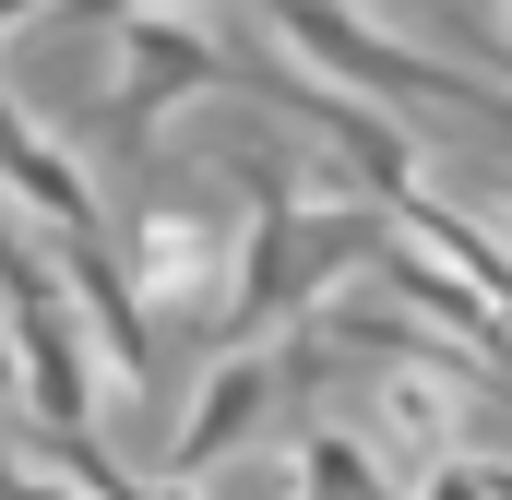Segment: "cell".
<instances>
[{
	"label": "cell",
	"mask_w": 512,
	"mask_h": 500,
	"mask_svg": "<svg viewBox=\"0 0 512 500\" xmlns=\"http://www.w3.org/2000/svg\"><path fill=\"white\" fill-rule=\"evenodd\" d=\"M227 167H239V191H251V227L227 250V298H215V346H262L274 322H298L310 298H334L370 250H382L393 203H310V179H298V155H274V143H227Z\"/></svg>",
	"instance_id": "1"
},
{
	"label": "cell",
	"mask_w": 512,
	"mask_h": 500,
	"mask_svg": "<svg viewBox=\"0 0 512 500\" xmlns=\"http://www.w3.org/2000/svg\"><path fill=\"white\" fill-rule=\"evenodd\" d=\"M0 334H12V393L36 405V441L96 429V358H84V298L60 286V262L36 227L0 215Z\"/></svg>",
	"instance_id": "2"
},
{
	"label": "cell",
	"mask_w": 512,
	"mask_h": 500,
	"mask_svg": "<svg viewBox=\"0 0 512 500\" xmlns=\"http://www.w3.org/2000/svg\"><path fill=\"white\" fill-rule=\"evenodd\" d=\"M227 84H239V36H215V24H191V12L131 0V12H120V60H108V167H143L167 108L227 96Z\"/></svg>",
	"instance_id": "3"
},
{
	"label": "cell",
	"mask_w": 512,
	"mask_h": 500,
	"mask_svg": "<svg viewBox=\"0 0 512 500\" xmlns=\"http://www.w3.org/2000/svg\"><path fill=\"white\" fill-rule=\"evenodd\" d=\"M274 12V36L298 48V60H322L346 96H429V108H465L477 84L453 72V60H417V48H393L370 12H346V0H262Z\"/></svg>",
	"instance_id": "4"
},
{
	"label": "cell",
	"mask_w": 512,
	"mask_h": 500,
	"mask_svg": "<svg viewBox=\"0 0 512 500\" xmlns=\"http://www.w3.org/2000/svg\"><path fill=\"white\" fill-rule=\"evenodd\" d=\"M227 227L203 215V203H143L120 227V274H131V298H143V322L155 310H215L227 298Z\"/></svg>",
	"instance_id": "5"
},
{
	"label": "cell",
	"mask_w": 512,
	"mask_h": 500,
	"mask_svg": "<svg viewBox=\"0 0 512 500\" xmlns=\"http://www.w3.org/2000/svg\"><path fill=\"white\" fill-rule=\"evenodd\" d=\"M274 358L262 346H227L215 370H203V393H191V417H179V441H167V477H203V465H227L239 441H251L262 417H274Z\"/></svg>",
	"instance_id": "6"
},
{
	"label": "cell",
	"mask_w": 512,
	"mask_h": 500,
	"mask_svg": "<svg viewBox=\"0 0 512 500\" xmlns=\"http://www.w3.org/2000/svg\"><path fill=\"white\" fill-rule=\"evenodd\" d=\"M0 203H24L36 227H108L96 215V179L72 167V143L48 120H24L12 96H0Z\"/></svg>",
	"instance_id": "7"
},
{
	"label": "cell",
	"mask_w": 512,
	"mask_h": 500,
	"mask_svg": "<svg viewBox=\"0 0 512 500\" xmlns=\"http://www.w3.org/2000/svg\"><path fill=\"white\" fill-rule=\"evenodd\" d=\"M286 489H298V500H393L382 489V453H370L358 429H310L298 465H286Z\"/></svg>",
	"instance_id": "8"
},
{
	"label": "cell",
	"mask_w": 512,
	"mask_h": 500,
	"mask_svg": "<svg viewBox=\"0 0 512 500\" xmlns=\"http://www.w3.org/2000/svg\"><path fill=\"white\" fill-rule=\"evenodd\" d=\"M0 500H84V489H72V477H36V465L0 441Z\"/></svg>",
	"instance_id": "9"
},
{
	"label": "cell",
	"mask_w": 512,
	"mask_h": 500,
	"mask_svg": "<svg viewBox=\"0 0 512 500\" xmlns=\"http://www.w3.org/2000/svg\"><path fill=\"white\" fill-rule=\"evenodd\" d=\"M120 500H203V489H191V477H155V489H143V477H120Z\"/></svg>",
	"instance_id": "10"
},
{
	"label": "cell",
	"mask_w": 512,
	"mask_h": 500,
	"mask_svg": "<svg viewBox=\"0 0 512 500\" xmlns=\"http://www.w3.org/2000/svg\"><path fill=\"white\" fill-rule=\"evenodd\" d=\"M465 489H477V500H512V465H465Z\"/></svg>",
	"instance_id": "11"
},
{
	"label": "cell",
	"mask_w": 512,
	"mask_h": 500,
	"mask_svg": "<svg viewBox=\"0 0 512 500\" xmlns=\"http://www.w3.org/2000/svg\"><path fill=\"white\" fill-rule=\"evenodd\" d=\"M60 12H72V24H120L131 0H60Z\"/></svg>",
	"instance_id": "12"
},
{
	"label": "cell",
	"mask_w": 512,
	"mask_h": 500,
	"mask_svg": "<svg viewBox=\"0 0 512 500\" xmlns=\"http://www.w3.org/2000/svg\"><path fill=\"white\" fill-rule=\"evenodd\" d=\"M36 12H60V0H0V36H12V24H36Z\"/></svg>",
	"instance_id": "13"
},
{
	"label": "cell",
	"mask_w": 512,
	"mask_h": 500,
	"mask_svg": "<svg viewBox=\"0 0 512 500\" xmlns=\"http://www.w3.org/2000/svg\"><path fill=\"white\" fill-rule=\"evenodd\" d=\"M0 381H12V334H0Z\"/></svg>",
	"instance_id": "14"
}]
</instances>
